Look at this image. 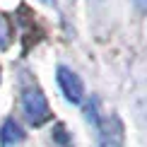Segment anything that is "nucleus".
Instances as JSON below:
<instances>
[{
  "instance_id": "f257e3e1",
  "label": "nucleus",
  "mask_w": 147,
  "mask_h": 147,
  "mask_svg": "<svg viewBox=\"0 0 147 147\" xmlns=\"http://www.w3.org/2000/svg\"><path fill=\"white\" fill-rule=\"evenodd\" d=\"M22 113L32 125H41L51 118V109H48L46 94L36 84H29L22 92Z\"/></svg>"
},
{
  "instance_id": "7ed1b4c3",
  "label": "nucleus",
  "mask_w": 147,
  "mask_h": 147,
  "mask_svg": "<svg viewBox=\"0 0 147 147\" xmlns=\"http://www.w3.org/2000/svg\"><path fill=\"white\" fill-rule=\"evenodd\" d=\"M22 138H24V130L17 121L7 118L0 125V140H3V145H17V142H22Z\"/></svg>"
},
{
  "instance_id": "20e7f679",
  "label": "nucleus",
  "mask_w": 147,
  "mask_h": 147,
  "mask_svg": "<svg viewBox=\"0 0 147 147\" xmlns=\"http://www.w3.org/2000/svg\"><path fill=\"white\" fill-rule=\"evenodd\" d=\"M10 46V22L0 15V48Z\"/></svg>"
},
{
  "instance_id": "f03ea898",
  "label": "nucleus",
  "mask_w": 147,
  "mask_h": 147,
  "mask_svg": "<svg viewBox=\"0 0 147 147\" xmlns=\"http://www.w3.org/2000/svg\"><path fill=\"white\" fill-rule=\"evenodd\" d=\"M58 87H60V92L65 94V99H68V101H72V104L82 101L84 84H82V80H80L70 68H65V65H60V68H58Z\"/></svg>"
}]
</instances>
